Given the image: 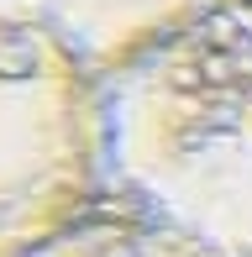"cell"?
<instances>
[{
  "mask_svg": "<svg viewBox=\"0 0 252 257\" xmlns=\"http://www.w3.org/2000/svg\"><path fill=\"white\" fill-rule=\"evenodd\" d=\"M105 200V74L42 11L0 0V257L42 252Z\"/></svg>",
  "mask_w": 252,
  "mask_h": 257,
  "instance_id": "obj_2",
  "label": "cell"
},
{
  "mask_svg": "<svg viewBox=\"0 0 252 257\" xmlns=\"http://www.w3.org/2000/svg\"><path fill=\"white\" fill-rule=\"evenodd\" d=\"M21 6L42 11L100 74H110L200 0H21Z\"/></svg>",
  "mask_w": 252,
  "mask_h": 257,
  "instance_id": "obj_3",
  "label": "cell"
},
{
  "mask_svg": "<svg viewBox=\"0 0 252 257\" xmlns=\"http://www.w3.org/2000/svg\"><path fill=\"white\" fill-rule=\"evenodd\" d=\"M110 200L252 257V0H200L105 74Z\"/></svg>",
  "mask_w": 252,
  "mask_h": 257,
  "instance_id": "obj_1",
  "label": "cell"
},
{
  "mask_svg": "<svg viewBox=\"0 0 252 257\" xmlns=\"http://www.w3.org/2000/svg\"><path fill=\"white\" fill-rule=\"evenodd\" d=\"M32 257H205L194 241L174 236L168 226L147 220L142 210L105 200L95 215H84L74 231H63L58 241H48Z\"/></svg>",
  "mask_w": 252,
  "mask_h": 257,
  "instance_id": "obj_4",
  "label": "cell"
}]
</instances>
